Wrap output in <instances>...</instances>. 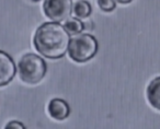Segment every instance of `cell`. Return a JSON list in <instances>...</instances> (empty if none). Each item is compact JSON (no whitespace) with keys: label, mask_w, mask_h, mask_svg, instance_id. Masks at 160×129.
I'll use <instances>...</instances> for the list:
<instances>
[{"label":"cell","mask_w":160,"mask_h":129,"mask_svg":"<svg viewBox=\"0 0 160 129\" xmlns=\"http://www.w3.org/2000/svg\"><path fill=\"white\" fill-rule=\"evenodd\" d=\"M70 35L57 22H45L36 29L33 46L38 53L48 59H59L68 50Z\"/></svg>","instance_id":"cell-1"},{"label":"cell","mask_w":160,"mask_h":129,"mask_svg":"<svg viewBox=\"0 0 160 129\" xmlns=\"http://www.w3.org/2000/svg\"><path fill=\"white\" fill-rule=\"evenodd\" d=\"M20 79L27 84H38L45 78L47 72V64L45 60L38 55L28 53L21 57L18 62Z\"/></svg>","instance_id":"cell-2"},{"label":"cell","mask_w":160,"mask_h":129,"mask_svg":"<svg viewBox=\"0 0 160 129\" xmlns=\"http://www.w3.org/2000/svg\"><path fill=\"white\" fill-rule=\"evenodd\" d=\"M98 49L99 44L94 36L80 33L70 38L67 51L72 61L83 64L92 59L98 53Z\"/></svg>","instance_id":"cell-3"},{"label":"cell","mask_w":160,"mask_h":129,"mask_svg":"<svg viewBox=\"0 0 160 129\" xmlns=\"http://www.w3.org/2000/svg\"><path fill=\"white\" fill-rule=\"evenodd\" d=\"M43 12L53 22H62L72 12L71 0H44Z\"/></svg>","instance_id":"cell-4"},{"label":"cell","mask_w":160,"mask_h":129,"mask_svg":"<svg viewBox=\"0 0 160 129\" xmlns=\"http://www.w3.org/2000/svg\"><path fill=\"white\" fill-rule=\"evenodd\" d=\"M17 72L13 59L6 51L0 50V87L9 84Z\"/></svg>","instance_id":"cell-5"},{"label":"cell","mask_w":160,"mask_h":129,"mask_svg":"<svg viewBox=\"0 0 160 129\" xmlns=\"http://www.w3.org/2000/svg\"><path fill=\"white\" fill-rule=\"evenodd\" d=\"M47 112L49 116L56 120H64L70 115V106L62 98H53L49 101Z\"/></svg>","instance_id":"cell-6"},{"label":"cell","mask_w":160,"mask_h":129,"mask_svg":"<svg viewBox=\"0 0 160 129\" xmlns=\"http://www.w3.org/2000/svg\"><path fill=\"white\" fill-rule=\"evenodd\" d=\"M147 101L157 111H160V77L152 79L146 90Z\"/></svg>","instance_id":"cell-7"},{"label":"cell","mask_w":160,"mask_h":129,"mask_svg":"<svg viewBox=\"0 0 160 129\" xmlns=\"http://www.w3.org/2000/svg\"><path fill=\"white\" fill-rule=\"evenodd\" d=\"M64 27L68 32L69 35H77V34L82 33L85 30V23L79 18H68L65 20Z\"/></svg>","instance_id":"cell-8"},{"label":"cell","mask_w":160,"mask_h":129,"mask_svg":"<svg viewBox=\"0 0 160 129\" xmlns=\"http://www.w3.org/2000/svg\"><path fill=\"white\" fill-rule=\"evenodd\" d=\"M72 12L77 18L87 19L92 12V7L86 0H78L75 5H72Z\"/></svg>","instance_id":"cell-9"},{"label":"cell","mask_w":160,"mask_h":129,"mask_svg":"<svg viewBox=\"0 0 160 129\" xmlns=\"http://www.w3.org/2000/svg\"><path fill=\"white\" fill-rule=\"evenodd\" d=\"M97 3L103 12H112L116 8L115 0H97Z\"/></svg>","instance_id":"cell-10"},{"label":"cell","mask_w":160,"mask_h":129,"mask_svg":"<svg viewBox=\"0 0 160 129\" xmlns=\"http://www.w3.org/2000/svg\"><path fill=\"white\" fill-rule=\"evenodd\" d=\"M6 128L7 129H12V128H14V129H24L25 128V126L22 124V122H17V120H13V122H8L7 125H6Z\"/></svg>","instance_id":"cell-11"},{"label":"cell","mask_w":160,"mask_h":129,"mask_svg":"<svg viewBox=\"0 0 160 129\" xmlns=\"http://www.w3.org/2000/svg\"><path fill=\"white\" fill-rule=\"evenodd\" d=\"M115 1L121 3V5H127V3H131L133 0H115Z\"/></svg>","instance_id":"cell-12"},{"label":"cell","mask_w":160,"mask_h":129,"mask_svg":"<svg viewBox=\"0 0 160 129\" xmlns=\"http://www.w3.org/2000/svg\"><path fill=\"white\" fill-rule=\"evenodd\" d=\"M31 1H33V2H38V1H41V0H31Z\"/></svg>","instance_id":"cell-13"}]
</instances>
